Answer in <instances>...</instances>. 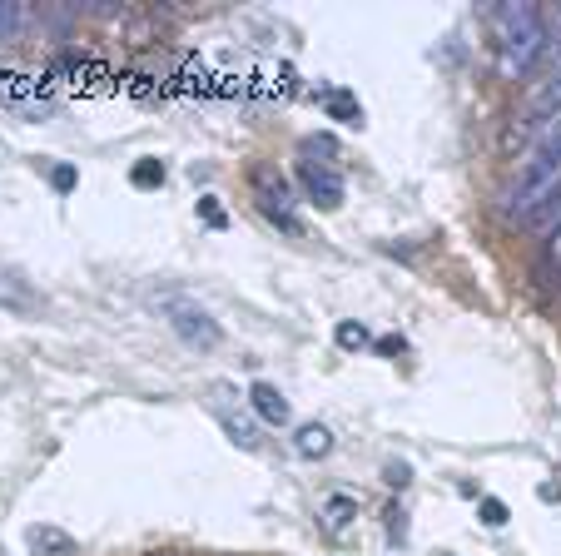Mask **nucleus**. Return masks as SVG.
<instances>
[{"label": "nucleus", "instance_id": "1", "mask_svg": "<svg viewBox=\"0 0 561 556\" xmlns=\"http://www.w3.org/2000/svg\"><path fill=\"white\" fill-rule=\"evenodd\" d=\"M492 25H497L507 75H527L532 65H542L552 55V40H547V25H542L537 5H502V10H492Z\"/></svg>", "mask_w": 561, "mask_h": 556}, {"label": "nucleus", "instance_id": "2", "mask_svg": "<svg viewBox=\"0 0 561 556\" xmlns=\"http://www.w3.org/2000/svg\"><path fill=\"white\" fill-rule=\"evenodd\" d=\"M164 318H169L174 338H179V343H189V348H214V343L224 338V333H219V323H214V313H209L204 303L184 298V293H169V298H164Z\"/></svg>", "mask_w": 561, "mask_h": 556}, {"label": "nucleus", "instance_id": "3", "mask_svg": "<svg viewBox=\"0 0 561 556\" xmlns=\"http://www.w3.org/2000/svg\"><path fill=\"white\" fill-rule=\"evenodd\" d=\"M249 184H254V199H259V209L279 224L283 234H303V224H298V214H293V189H288V179H283L274 164H254L249 169Z\"/></svg>", "mask_w": 561, "mask_h": 556}, {"label": "nucleus", "instance_id": "4", "mask_svg": "<svg viewBox=\"0 0 561 556\" xmlns=\"http://www.w3.org/2000/svg\"><path fill=\"white\" fill-rule=\"evenodd\" d=\"M298 184H303V194H308L318 209H338V204H343V179H338V169H328V164L303 159V164H298Z\"/></svg>", "mask_w": 561, "mask_h": 556}, {"label": "nucleus", "instance_id": "5", "mask_svg": "<svg viewBox=\"0 0 561 556\" xmlns=\"http://www.w3.org/2000/svg\"><path fill=\"white\" fill-rule=\"evenodd\" d=\"M249 408L264 417L269 427H283V422H288V398H283L274 383H264V378H259V383L249 388Z\"/></svg>", "mask_w": 561, "mask_h": 556}, {"label": "nucleus", "instance_id": "6", "mask_svg": "<svg viewBox=\"0 0 561 556\" xmlns=\"http://www.w3.org/2000/svg\"><path fill=\"white\" fill-rule=\"evenodd\" d=\"M527 110H532L537 120H557V115H561V70H552L547 80H537V85H532Z\"/></svg>", "mask_w": 561, "mask_h": 556}, {"label": "nucleus", "instance_id": "7", "mask_svg": "<svg viewBox=\"0 0 561 556\" xmlns=\"http://www.w3.org/2000/svg\"><path fill=\"white\" fill-rule=\"evenodd\" d=\"M522 224H527L532 234H547V239L557 234V229H561V184H552V189L542 194V204H537Z\"/></svg>", "mask_w": 561, "mask_h": 556}, {"label": "nucleus", "instance_id": "8", "mask_svg": "<svg viewBox=\"0 0 561 556\" xmlns=\"http://www.w3.org/2000/svg\"><path fill=\"white\" fill-rule=\"evenodd\" d=\"M293 452L308 457V462H313V457H328V452H333V432H328L323 422H303L298 437H293Z\"/></svg>", "mask_w": 561, "mask_h": 556}, {"label": "nucleus", "instance_id": "9", "mask_svg": "<svg viewBox=\"0 0 561 556\" xmlns=\"http://www.w3.org/2000/svg\"><path fill=\"white\" fill-rule=\"evenodd\" d=\"M353 517H358V497H348V492H333V497L323 502V527H328L333 537H343Z\"/></svg>", "mask_w": 561, "mask_h": 556}, {"label": "nucleus", "instance_id": "10", "mask_svg": "<svg viewBox=\"0 0 561 556\" xmlns=\"http://www.w3.org/2000/svg\"><path fill=\"white\" fill-rule=\"evenodd\" d=\"M30 547L40 556H75V537L60 527H30Z\"/></svg>", "mask_w": 561, "mask_h": 556}, {"label": "nucleus", "instance_id": "11", "mask_svg": "<svg viewBox=\"0 0 561 556\" xmlns=\"http://www.w3.org/2000/svg\"><path fill=\"white\" fill-rule=\"evenodd\" d=\"M323 110H328V120H338V125H363V105H358L348 90H328V95H323Z\"/></svg>", "mask_w": 561, "mask_h": 556}, {"label": "nucleus", "instance_id": "12", "mask_svg": "<svg viewBox=\"0 0 561 556\" xmlns=\"http://www.w3.org/2000/svg\"><path fill=\"white\" fill-rule=\"evenodd\" d=\"M25 5H15V0H0V45H15L20 35H25Z\"/></svg>", "mask_w": 561, "mask_h": 556}, {"label": "nucleus", "instance_id": "13", "mask_svg": "<svg viewBox=\"0 0 561 556\" xmlns=\"http://www.w3.org/2000/svg\"><path fill=\"white\" fill-rule=\"evenodd\" d=\"M333 338H338V348H348V353H363V348L373 343V338H368V328H363V323H353V318H348V323H338V328H333Z\"/></svg>", "mask_w": 561, "mask_h": 556}, {"label": "nucleus", "instance_id": "14", "mask_svg": "<svg viewBox=\"0 0 561 556\" xmlns=\"http://www.w3.org/2000/svg\"><path fill=\"white\" fill-rule=\"evenodd\" d=\"M130 184H135V189H159V184H164V164H159V159H140V164L130 169Z\"/></svg>", "mask_w": 561, "mask_h": 556}, {"label": "nucleus", "instance_id": "15", "mask_svg": "<svg viewBox=\"0 0 561 556\" xmlns=\"http://www.w3.org/2000/svg\"><path fill=\"white\" fill-rule=\"evenodd\" d=\"M219 422H224V432H229L239 447H259V432H254V422H244V417H234V413H219Z\"/></svg>", "mask_w": 561, "mask_h": 556}, {"label": "nucleus", "instance_id": "16", "mask_svg": "<svg viewBox=\"0 0 561 556\" xmlns=\"http://www.w3.org/2000/svg\"><path fill=\"white\" fill-rule=\"evenodd\" d=\"M542 283H561V229L547 239V254H542Z\"/></svg>", "mask_w": 561, "mask_h": 556}, {"label": "nucleus", "instance_id": "17", "mask_svg": "<svg viewBox=\"0 0 561 556\" xmlns=\"http://www.w3.org/2000/svg\"><path fill=\"white\" fill-rule=\"evenodd\" d=\"M477 517H482V527H507L512 512H507L502 497H482V502H477Z\"/></svg>", "mask_w": 561, "mask_h": 556}, {"label": "nucleus", "instance_id": "18", "mask_svg": "<svg viewBox=\"0 0 561 556\" xmlns=\"http://www.w3.org/2000/svg\"><path fill=\"white\" fill-rule=\"evenodd\" d=\"M532 149H537V154H552V159H561V115L542 125V135H537V144H532Z\"/></svg>", "mask_w": 561, "mask_h": 556}, {"label": "nucleus", "instance_id": "19", "mask_svg": "<svg viewBox=\"0 0 561 556\" xmlns=\"http://www.w3.org/2000/svg\"><path fill=\"white\" fill-rule=\"evenodd\" d=\"M383 517H388V542H393V547H403V542H408V512H403V507L393 502V507H388Z\"/></svg>", "mask_w": 561, "mask_h": 556}, {"label": "nucleus", "instance_id": "20", "mask_svg": "<svg viewBox=\"0 0 561 556\" xmlns=\"http://www.w3.org/2000/svg\"><path fill=\"white\" fill-rule=\"evenodd\" d=\"M50 184H55V194H70V189L80 184V174H75V164H55V169H50Z\"/></svg>", "mask_w": 561, "mask_h": 556}, {"label": "nucleus", "instance_id": "21", "mask_svg": "<svg viewBox=\"0 0 561 556\" xmlns=\"http://www.w3.org/2000/svg\"><path fill=\"white\" fill-rule=\"evenodd\" d=\"M199 219H204L209 229H224V224H229V214H224V209H219V199H209V194L199 199Z\"/></svg>", "mask_w": 561, "mask_h": 556}, {"label": "nucleus", "instance_id": "22", "mask_svg": "<svg viewBox=\"0 0 561 556\" xmlns=\"http://www.w3.org/2000/svg\"><path fill=\"white\" fill-rule=\"evenodd\" d=\"M383 482H388V487H398V492H403V487H408V482H413V467H408V462H388V477H383Z\"/></svg>", "mask_w": 561, "mask_h": 556}, {"label": "nucleus", "instance_id": "23", "mask_svg": "<svg viewBox=\"0 0 561 556\" xmlns=\"http://www.w3.org/2000/svg\"><path fill=\"white\" fill-rule=\"evenodd\" d=\"M303 154H338V144H333V139H303Z\"/></svg>", "mask_w": 561, "mask_h": 556}, {"label": "nucleus", "instance_id": "24", "mask_svg": "<svg viewBox=\"0 0 561 556\" xmlns=\"http://www.w3.org/2000/svg\"><path fill=\"white\" fill-rule=\"evenodd\" d=\"M437 556H452V552H437Z\"/></svg>", "mask_w": 561, "mask_h": 556}, {"label": "nucleus", "instance_id": "25", "mask_svg": "<svg viewBox=\"0 0 561 556\" xmlns=\"http://www.w3.org/2000/svg\"><path fill=\"white\" fill-rule=\"evenodd\" d=\"M0 556H5V552H0Z\"/></svg>", "mask_w": 561, "mask_h": 556}]
</instances>
